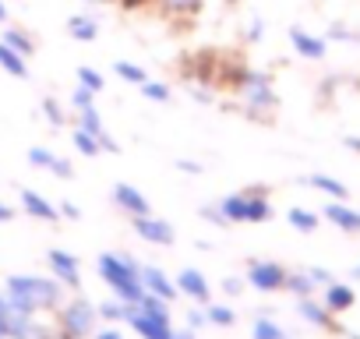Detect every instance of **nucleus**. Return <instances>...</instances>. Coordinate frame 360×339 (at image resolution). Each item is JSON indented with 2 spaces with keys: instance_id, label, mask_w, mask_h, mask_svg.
<instances>
[{
  "instance_id": "f257e3e1",
  "label": "nucleus",
  "mask_w": 360,
  "mask_h": 339,
  "mask_svg": "<svg viewBox=\"0 0 360 339\" xmlns=\"http://www.w3.org/2000/svg\"><path fill=\"white\" fill-rule=\"evenodd\" d=\"M230 96H233V103L223 99L219 106L223 110H237V113H244L255 124H272V117L279 110V92H276L272 71H265V68H251L248 64Z\"/></svg>"
},
{
  "instance_id": "f03ea898",
  "label": "nucleus",
  "mask_w": 360,
  "mask_h": 339,
  "mask_svg": "<svg viewBox=\"0 0 360 339\" xmlns=\"http://www.w3.org/2000/svg\"><path fill=\"white\" fill-rule=\"evenodd\" d=\"M4 297H8L11 307H18L25 314L57 311L60 307V283L46 279V276H8Z\"/></svg>"
},
{
  "instance_id": "7ed1b4c3",
  "label": "nucleus",
  "mask_w": 360,
  "mask_h": 339,
  "mask_svg": "<svg viewBox=\"0 0 360 339\" xmlns=\"http://www.w3.org/2000/svg\"><path fill=\"white\" fill-rule=\"evenodd\" d=\"M96 269H99V279L113 290L117 300L138 304V300L145 297V286H141V279H138V262H134V258L106 251V255H99Z\"/></svg>"
},
{
  "instance_id": "20e7f679",
  "label": "nucleus",
  "mask_w": 360,
  "mask_h": 339,
  "mask_svg": "<svg viewBox=\"0 0 360 339\" xmlns=\"http://www.w3.org/2000/svg\"><path fill=\"white\" fill-rule=\"evenodd\" d=\"M226 226L230 223H269L272 219V202H269V188H244L233 191L226 198L216 202Z\"/></svg>"
},
{
  "instance_id": "39448f33",
  "label": "nucleus",
  "mask_w": 360,
  "mask_h": 339,
  "mask_svg": "<svg viewBox=\"0 0 360 339\" xmlns=\"http://www.w3.org/2000/svg\"><path fill=\"white\" fill-rule=\"evenodd\" d=\"M96 321H99V311L92 300L85 297H71L68 304L57 307V328L68 335V339H85L96 332Z\"/></svg>"
},
{
  "instance_id": "423d86ee",
  "label": "nucleus",
  "mask_w": 360,
  "mask_h": 339,
  "mask_svg": "<svg viewBox=\"0 0 360 339\" xmlns=\"http://www.w3.org/2000/svg\"><path fill=\"white\" fill-rule=\"evenodd\" d=\"M286 272L279 262H265V258H255L248 262V286H255L258 293H279L286 290Z\"/></svg>"
},
{
  "instance_id": "0eeeda50",
  "label": "nucleus",
  "mask_w": 360,
  "mask_h": 339,
  "mask_svg": "<svg viewBox=\"0 0 360 339\" xmlns=\"http://www.w3.org/2000/svg\"><path fill=\"white\" fill-rule=\"evenodd\" d=\"M131 230L145 241V244H155V248H169L173 241H176V230L166 223V219H159V216H131Z\"/></svg>"
},
{
  "instance_id": "6e6552de",
  "label": "nucleus",
  "mask_w": 360,
  "mask_h": 339,
  "mask_svg": "<svg viewBox=\"0 0 360 339\" xmlns=\"http://www.w3.org/2000/svg\"><path fill=\"white\" fill-rule=\"evenodd\" d=\"M286 39H290V46H293V53L300 57V60H325V53H328V43H325V36H314V32H307V29H300V25H290V32H286Z\"/></svg>"
},
{
  "instance_id": "1a4fd4ad",
  "label": "nucleus",
  "mask_w": 360,
  "mask_h": 339,
  "mask_svg": "<svg viewBox=\"0 0 360 339\" xmlns=\"http://www.w3.org/2000/svg\"><path fill=\"white\" fill-rule=\"evenodd\" d=\"M46 262H50V272H53V279H57L60 286H68V290H78V286H82V265H78V258H75L71 251L53 248V251L46 255Z\"/></svg>"
},
{
  "instance_id": "9d476101",
  "label": "nucleus",
  "mask_w": 360,
  "mask_h": 339,
  "mask_svg": "<svg viewBox=\"0 0 360 339\" xmlns=\"http://www.w3.org/2000/svg\"><path fill=\"white\" fill-rule=\"evenodd\" d=\"M138 279H141L145 293H152V297H159V300H166V304H173V300L180 297L176 283H173L162 269H155V265H138Z\"/></svg>"
},
{
  "instance_id": "9b49d317",
  "label": "nucleus",
  "mask_w": 360,
  "mask_h": 339,
  "mask_svg": "<svg viewBox=\"0 0 360 339\" xmlns=\"http://www.w3.org/2000/svg\"><path fill=\"white\" fill-rule=\"evenodd\" d=\"M75 127H82V131H89V134H96L99 138V145H103V152H120V141L117 138H110V131H106V124H103V113L96 110V106H89V110H78V117H75Z\"/></svg>"
},
{
  "instance_id": "f8f14e48",
  "label": "nucleus",
  "mask_w": 360,
  "mask_h": 339,
  "mask_svg": "<svg viewBox=\"0 0 360 339\" xmlns=\"http://www.w3.org/2000/svg\"><path fill=\"white\" fill-rule=\"evenodd\" d=\"M110 198H113V205H117L120 212H127V216H148V212H152V202H148L134 184H113Z\"/></svg>"
},
{
  "instance_id": "ddd939ff",
  "label": "nucleus",
  "mask_w": 360,
  "mask_h": 339,
  "mask_svg": "<svg viewBox=\"0 0 360 339\" xmlns=\"http://www.w3.org/2000/svg\"><path fill=\"white\" fill-rule=\"evenodd\" d=\"M297 311H300V318L307 321V325H314V328H325V332H339V321H335V314L321 304V300H314V297H300L297 300Z\"/></svg>"
},
{
  "instance_id": "4468645a",
  "label": "nucleus",
  "mask_w": 360,
  "mask_h": 339,
  "mask_svg": "<svg viewBox=\"0 0 360 339\" xmlns=\"http://www.w3.org/2000/svg\"><path fill=\"white\" fill-rule=\"evenodd\" d=\"M321 304H325L332 314H346V311L356 304V290H353L349 283L332 279L328 286H321Z\"/></svg>"
},
{
  "instance_id": "2eb2a0df",
  "label": "nucleus",
  "mask_w": 360,
  "mask_h": 339,
  "mask_svg": "<svg viewBox=\"0 0 360 339\" xmlns=\"http://www.w3.org/2000/svg\"><path fill=\"white\" fill-rule=\"evenodd\" d=\"M173 283H176V290H180V293L191 297L195 304H209V297H212V286H209V279H205L198 269H184Z\"/></svg>"
},
{
  "instance_id": "dca6fc26",
  "label": "nucleus",
  "mask_w": 360,
  "mask_h": 339,
  "mask_svg": "<svg viewBox=\"0 0 360 339\" xmlns=\"http://www.w3.org/2000/svg\"><path fill=\"white\" fill-rule=\"evenodd\" d=\"M18 198H22V212H25V216H32V219H39V223H57V219H60L57 205H53L50 198H43L39 191H29V188H25Z\"/></svg>"
},
{
  "instance_id": "f3484780",
  "label": "nucleus",
  "mask_w": 360,
  "mask_h": 339,
  "mask_svg": "<svg viewBox=\"0 0 360 339\" xmlns=\"http://www.w3.org/2000/svg\"><path fill=\"white\" fill-rule=\"evenodd\" d=\"M321 216H325L335 230H342V234H360V212H356L353 205H346V202H328V205L321 209Z\"/></svg>"
},
{
  "instance_id": "a211bd4d",
  "label": "nucleus",
  "mask_w": 360,
  "mask_h": 339,
  "mask_svg": "<svg viewBox=\"0 0 360 339\" xmlns=\"http://www.w3.org/2000/svg\"><path fill=\"white\" fill-rule=\"evenodd\" d=\"M297 184L314 188V191H321V195L332 198V202H346V198H349V188H346L339 177H328V174H307V177H300Z\"/></svg>"
},
{
  "instance_id": "6ab92c4d",
  "label": "nucleus",
  "mask_w": 360,
  "mask_h": 339,
  "mask_svg": "<svg viewBox=\"0 0 360 339\" xmlns=\"http://www.w3.org/2000/svg\"><path fill=\"white\" fill-rule=\"evenodd\" d=\"M68 36L75 43H96L99 39V18L92 11H78L68 18Z\"/></svg>"
},
{
  "instance_id": "aec40b11",
  "label": "nucleus",
  "mask_w": 360,
  "mask_h": 339,
  "mask_svg": "<svg viewBox=\"0 0 360 339\" xmlns=\"http://www.w3.org/2000/svg\"><path fill=\"white\" fill-rule=\"evenodd\" d=\"M0 43H8V46L18 50L22 57H32V53H36V39H32L25 29H15V25H4V32H0Z\"/></svg>"
},
{
  "instance_id": "412c9836",
  "label": "nucleus",
  "mask_w": 360,
  "mask_h": 339,
  "mask_svg": "<svg viewBox=\"0 0 360 339\" xmlns=\"http://www.w3.org/2000/svg\"><path fill=\"white\" fill-rule=\"evenodd\" d=\"M29 57H22L18 50H11L8 43H0V71H8L11 78H29Z\"/></svg>"
},
{
  "instance_id": "4be33fe9",
  "label": "nucleus",
  "mask_w": 360,
  "mask_h": 339,
  "mask_svg": "<svg viewBox=\"0 0 360 339\" xmlns=\"http://www.w3.org/2000/svg\"><path fill=\"white\" fill-rule=\"evenodd\" d=\"M286 223H290L297 234H314V230L321 226V216H318V212H311V209H300V205H293V209L286 212Z\"/></svg>"
},
{
  "instance_id": "5701e85b",
  "label": "nucleus",
  "mask_w": 360,
  "mask_h": 339,
  "mask_svg": "<svg viewBox=\"0 0 360 339\" xmlns=\"http://www.w3.org/2000/svg\"><path fill=\"white\" fill-rule=\"evenodd\" d=\"M286 290L300 300V297H314L318 283L311 279V272H307V269H297V272H286Z\"/></svg>"
},
{
  "instance_id": "b1692460",
  "label": "nucleus",
  "mask_w": 360,
  "mask_h": 339,
  "mask_svg": "<svg viewBox=\"0 0 360 339\" xmlns=\"http://www.w3.org/2000/svg\"><path fill=\"white\" fill-rule=\"evenodd\" d=\"M113 75H117L120 82H127V85H134V89L148 82V71H145L141 64H134V60H117V64H113Z\"/></svg>"
},
{
  "instance_id": "393cba45",
  "label": "nucleus",
  "mask_w": 360,
  "mask_h": 339,
  "mask_svg": "<svg viewBox=\"0 0 360 339\" xmlns=\"http://www.w3.org/2000/svg\"><path fill=\"white\" fill-rule=\"evenodd\" d=\"M71 141H75V148H78L82 155H89V159H96V155L103 152L99 138H96V134H89V131H82V127H75V131H71Z\"/></svg>"
},
{
  "instance_id": "a878e982",
  "label": "nucleus",
  "mask_w": 360,
  "mask_h": 339,
  "mask_svg": "<svg viewBox=\"0 0 360 339\" xmlns=\"http://www.w3.org/2000/svg\"><path fill=\"white\" fill-rule=\"evenodd\" d=\"M138 92H141V99H148V103H169V99H173L169 85H166V82H155V78H148L145 85H138Z\"/></svg>"
},
{
  "instance_id": "bb28decb",
  "label": "nucleus",
  "mask_w": 360,
  "mask_h": 339,
  "mask_svg": "<svg viewBox=\"0 0 360 339\" xmlns=\"http://www.w3.org/2000/svg\"><path fill=\"white\" fill-rule=\"evenodd\" d=\"M251 339H290V335H286L283 325H276L272 318H255V325H251Z\"/></svg>"
},
{
  "instance_id": "cd10ccee",
  "label": "nucleus",
  "mask_w": 360,
  "mask_h": 339,
  "mask_svg": "<svg viewBox=\"0 0 360 339\" xmlns=\"http://www.w3.org/2000/svg\"><path fill=\"white\" fill-rule=\"evenodd\" d=\"M205 314H209V325H216V328H230L237 321L233 307H226V304H205Z\"/></svg>"
},
{
  "instance_id": "c85d7f7f",
  "label": "nucleus",
  "mask_w": 360,
  "mask_h": 339,
  "mask_svg": "<svg viewBox=\"0 0 360 339\" xmlns=\"http://www.w3.org/2000/svg\"><path fill=\"white\" fill-rule=\"evenodd\" d=\"M75 78H78V85H85V89H92L96 96H99V92L106 89V78H103V75H99L96 68H89V64H82V68L75 71Z\"/></svg>"
},
{
  "instance_id": "c756f323",
  "label": "nucleus",
  "mask_w": 360,
  "mask_h": 339,
  "mask_svg": "<svg viewBox=\"0 0 360 339\" xmlns=\"http://www.w3.org/2000/svg\"><path fill=\"white\" fill-rule=\"evenodd\" d=\"M39 106H43V117H46V124H50V127H57V131H60V127L68 124V113H64V106H60L53 96H46Z\"/></svg>"
},
{
  "instance_id": "7c9ffc66",
  "label": "nucleus",
  "mask_w": 360,
  "mask_h": 339,
  "mask_svg": "<svg viewBox=\"0 0 360 339\" xmlns=\"http://www.w3.org/2000/svg\"><path fill=\"white\" fill-rule=\"evenodd\" d=\"M96 311H99V318H106V321H127L131 304H124V300H103V304H96Z\"/></svg>"
},
{
  "instance_id": "2f4dec72",
  "label": "nucleus",
  "mask_w": 360,
  "mask_h": 339,
  "mask_svg": "<svg viewBox=\"0 0 360 339\" xmlns=\"http://www.w3.org/2000/svg\"><path fill=\"white\" fill-rule=\"evenodd\" d=\"M325 43H360V32H353V29H346V25H328L325 29Z\"/></svg>"
},
{
  "instance_id": "473e14b6",
  "label": "nucleus",
  "mask_w": 360,
  "mask_h": 339,
  "mask_svg": "<svg viewBox=\"0 0 360 339\" xmlns=\"http://www.w3.org/2000/svg\"><path fill=\"white\" fill-rule=\"evenodd\" d=\"M53 155H57V152L36 145V148H29V166H36V170H50V166H53Z\"/></svg>"
},
{
  "instance_id": "72a5a7b5",
  "label": "nucleus",
  "mask_w": 360,
  "mask_h": 339,
  "mask_svg": "<svg viewBox=\"0 0 360 339\" xmlns=\"http://www.w3.org/2000/svg\"><path fill=\"white\" fill-rule=\"evenodd\" d=\"M71 106H75V113H78V110L96 106V92H92V89H85V85H78V89L71 92Z\"/></svg>"
},
{
  "instance_id": "f704fd0d",
  "label": "nucleus",
  "mask_w": 360,
  "mask_h": 339,
  "mask_svg": "<svg viewBox=\"0 0 360 339\" xmlns=\"http://www.w3.org/2000/svg\"><path fill=\"white\" fill-rule=\"evenodd\" d=\"M50 174H53L57 181H71V177H75V166H71V159H64V155H53Z\"/></svg>"
},
{
  "instance_id": "c9c22d12",
  "label": "nucleus",
  "mask_w": 360,
  "mask_h": 339,
  "mask_svg": "<svg viewBox=\"0 0 360 339\" xmlns=\"http://www.w3.org/2000/svg\"><path fill=\"white\" fill-rule=\"evenodd\" d=\"M244 39H248V43H262V39H265V22H262V18H251L248 29H244Z\"/></svg>"
},
{
  "instance_id": "e433bc0d",
  "label": "nucleus",
  "mask_w": 360,
  "mask_h": 339,
  "mask_svg": "<svg viewBox=\"0 0 360 339\" xmlns=\"http://www.w3.org/2000/svg\"><path fill=\"white\" fill-rule=\"evenodd\" d=\"M198 216L205 219V223H212V226H226V219H223V212H219V205L212 202V205H202L198 209Z\"/></svg>"
},
{
  "instance_id": "4c0bfd02",
  "label": "nucleus",
  "mask_w": 360,
  "mask_h": 339,
  "mask_svg": "<svg viewBox=\"0 0 360 339\" xmlns=\"http://www.w3.org/2000/svg\"><path fill=\"white\" fill-rule=\"evenodd\" d=\"M57 212H60V219H82V209L75 205V202H57Z\"/></svg>"
},
{
  "instance_id": "58836bf2",
  "label": "nucleus",
  "mask_w": 360,
  "mask_h": 339,
  "mask_svg": "<svg viewBox=\"0 0 360 339\" xmlns=\"http://www.w3.org/2000/svg\"><path fill=\"white\" fill-rule=\"evenodd\" d=\"M173 166L180 170V174H202V162H195V159H176Z\"/></svg>"
},
{
  "instance_id": "ea45409f",
  "label": "nucleus",
  "mask_w": 360,
  "mask_h": 339,
  "mask_svg": "<svg viewBox=\"0 0 360 339\" xmlns=\"http://www.w3.org/2000/svg\"><path fill=\"white\" fill-rule=\"evenodd\" d=\"M307 272H311V279H314V283H318V290H321V286H328V283H332V279H335V276H332V272H328V269H307Z\"/></svg>"
},
{
  "instance_id": "a19ab883",
  "label": "nucleus",
  "mask_w": 360,
  "mask_h": 339,
  "mask_svg": "<svg viewBox=\"0 0 360 339\" xmlns=\"http://www.w3.org/2000/svg\"><path fill=\"white\" fill-rule=\"evenodd\" d=\"M202 325H209V314H205V311H198V307H195V311H191V314H188V328H202Z\"/></svg>"
},
{
  "instance_id": "79ce46f5",
  "label": "nucleus",
  "mask_w": 360,
  "mask_h": 339,
  "mask_svg": "<svg viewBox=\"0 0 360 339\" xmlns=\"http://www.w3.org/2000/svg\"><path fill=\"white\" fill-rule=\"evenodd\" d=\"M223 290H226V293H230V297H237V293H244V283H240V279H233V276H230V279H223Z\"/></svg>"
},
{
  "instance_id": "37998d69",
  "label": "nucleus",
  "mask_w": 360,
  "mask_h": 339,
  "mask_svg": "<svg viewBox=\"0 0 360 339\" xmlns=\"http://www.w3.org/2000/svg\"><path fill=\"white\" fill-rule=\"evenodd\" d=\"M15 216H18V209H11L8 202H0V223H11Z\"/></svg>"
},
{
  "instance_id": "c03bdc74",
  "label": "nucleus",
  "mask_w": 360,
  "mask_h": 339,
  "mask_svg": "<svg viewBox=\"0 0 360 339\" xmlns=\"http://www.w3.org/2000/svg\"><path fill=\"white\" fill-rule=\"evenodd\" d=\"M92 339H124V335H120L117 328H103V332H96Z\"/></svg>"
},
{
  "instance_id": "a18cd8bd",
  "label": "nucleus",
  "mask_w": 360,
  "mask_h": 339,
  "mask_svg": "<svg viewBox=\"0 0 360 339\" xmlns=\"http://www.w3.org/2000/svg\"><path fill=\"white\" fill-rule=\"evenodd\" d=\"M169 339H195V328H173Z\"/></svg>"
},
{
  "instance_id": "49530a36",
  "label": "nucleus",
  "mask_w": 360,
  "mask_h": 339,
  "mask_svg": "<svg viewBox=\"0 0 360 339\" xmlns=\"http://www.w3.org/2000/svg\"><path fill=\"white\" fill-rule=\"evenodd\" d=\"M346 148H353V152H360V134H346Z\"/></svg>"
},
{
  "instance_id": "de8ad7c7",
  "label": "nucleus",
  "mask_w": 360,
  "mask_h": 339,
  "mask_svg": "<svg viewBox=\"0 0 360 339\" xmlns=\"http://www.w3.org/2000/svg\"><path fill=\"white\" fill-rule=\"evenodd\" d=\"M8 22H11V11H8L4 0H0V25H8Z\"/></svg>"
},
{
  "instance_id": "09e8293b",
  "label": "nucleus",
  "mask_w": 360,
  "mask_h": 339,
  "mask_svg": "<svg viewBox=\"0 0 360 339\" xmlns=\"http://www.w3.org/2000/svg\"><path fill=\"white\" fill-rule=\"evenodd\" d=\"M85 8H99V4H113V0H82Z\"/></svg>"
},
{
  "instance_id": "8fccbe9b",
  "label": "nucleus",
  "mask_w": 360,
  "mask_h": 339,
  "mask_svg": "<svg viewBox=\"0 0 360 339\" xmlns=\"http://www.w3.org/2000/svg\"><path fill=\"white\" fill-rule=\"evenodd\" d=\"M4 300H8V297H0V307H4Z\"/></svg>"
},
{
  "instance_id": "3c124183",
  "label": "nucleus",
  "mask_w": 360,
  "mask_h": 339,
  "mask_svg": "<svg viewBox=\"0 0 360 339\" xmlns=\"http://www.w3.org/2000/svg\"><path fill=\"white\" fill-rule=\"evenodd\" d=\"M356 279H360V265H356Z\"/></svg>"
}]
</instances>
